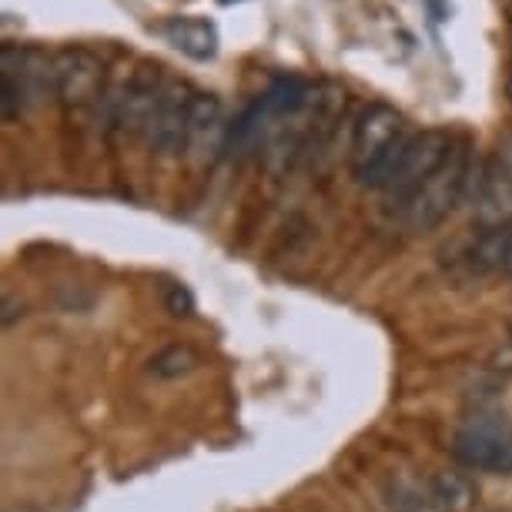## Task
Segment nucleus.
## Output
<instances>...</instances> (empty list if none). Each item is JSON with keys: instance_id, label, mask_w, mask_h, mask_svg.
Segmentation results:
<instances>
[{"instance_id": "1", "label": "nucleus", "mask_w": 512, "mask_h": 512, "mask_svg": "<svg viewBox=\"0 0 512 512\" xmlns=\"http://www.w3.org/2000/svg\"><path fill=\"white\" fill-rule=\"evenodd\" d=\"M469 144L459 141L452 144L449 158L439 164V171L425 185L415 191L409 201H402V221L409 231H429L436 228L442 218H449V211L469 195Z\"/></svg>"}, {"instance_id": "2", "label": "nucleus", "mask_w": 512, "mask_h": 512, "mask_svg": "<svg viewBox=\"0 0 512 512\" xmlns=\"http://www.w3.org/2000/svg\"><path fill=\"white\" fill-rule=\"evenodd\" d=\"M54 84V57L21 44H4L0 51V111L4 121L21 118V111Z\"/></svg>"}, {"instance_id": "3", "label": "nucleus", "mask_w": 512, "mask_h": 512, "mask_svg": "<svg viewBox=\"0 0 512 512\" xmlns=\"http://www.w3.org/2000/svg\"><path fill=\"white\" fill-rule=\"evenodd\" d=\"M452 456L469 469L512 476V425L506 422V415L476 412L462 422V429L452 439Z\"/></svg>"}, {"instance_id": "4", "label": "nucleus", "mask_w": 512, "mask_h": 512, "mask_svg": "<svg viewBox=\"0 0 512 512\" xmlns=\"http://www.w3.org/2000/svg\"><path fill=\"white\" fill-rule=\"evenodd\" d=\"M452 144H456V138H452L449 131H439V128L412 134V138L405 141L399 161H395L392 178H389V185H385V195L395 198L399 205L402 201H409L425 181L436 175L439 164L449 158Z\"/></svg>"}, {"instance_id": "5", "label": "nucleus", "mask_w": 512, "mask_h": 512, "mask_svg": "<svg viewBox=\"0 0 512 512\" xmlns=\"http://www.w3.org/2000/svg\"><path fill=\"white\" fill-rule=\"evenodd\" d=\"M54 94L67 111H84L104 98V64L84 47H64L54 57Z\"/></svg>"}, {"instance_id": "6", "label": "nucleus", "mask_w": 512, "mask_h": 512, "mask_svg": "<svg viewBox=\"0 0 512 512\" xmlns=\"http://www.w3.org/2000/svg\"><path fill=\"white\" fill-rule=\"evenodd\" d=\"M402 138V114L389 108V104H369L359 121H355L352 131V148H349V161L355 178H365L369 171L379 164L385 154L392 151V144Z\"/></svg>"}, {"instance_id": "7", "label": "nucleus", "mask_w": 512, "mask_h": 512, "mask_svg": "<svg viewBox=\"0 0 512 512\" xmlns=\"http://www.w3.org/2000/svg\"><path fill=\"white\" fill-rule=\"evenodd\" d=\"M191 101L195 91L181 81H168L161 91V101L154 108V118L148 124V144L161 158H175L188 151V121H191Z\"/></svg>"}, {"instance_id": "8", "label": "nucleus", "mask_w": 512, "mask_h": 512, "mask_svg": "<svg viewBox=\"0 0 512 512\" xmlns=\"http://www.w3.org/2000/svg\"><path fill=\"white\" fill-rule=\"evenodd\" d=\"M469 198L479 228H512V171L502 161H489L469 178Z\"/></svg>"}, {"instance_id": "9", "label": "nucleus", "mask_w": 512, "mask_h": 512, "mask_svg": "<svg viewBox=\"0 0 512 512\" xmlns=\"http://www.w3.org/2000/svg\"><path fill=\"white\" fill-rule=\"evenodd\" d=\"M228 124L225 108L215 94L195 91L191 101V121H188V151H195L198 158H215L218 151H225Z\"/></svg>"}, {"instance_id": "10", "label": "nucleus", "mask_w": 512, "mask_h": 512, "mask_svg": "<svg viewBox=\"0 0 512 512\" xmlns=\"http://www.w3.org/2000/svg\"><path fill=\"white\" fill-rule=\"evenodd\" d=\"M164 37L168 44L181 51L191 61H215L218 57V27L208 21V17H171L164 24Z\"/></svg>"}, {"instance_id": "11", "label": "nucleus", "mask_w": 512, "mask_h": 512, "mask_svg": "<svg viewBox=\"0 0 512 512\" xmlns=\"http://www.w3.org/2000/svg\"><path fill=\"white\" fill-rule=\"evenodd\" d=\"M268 111L272 121H282V118H295L298 111L312 101V84L298 74H278L272 84L265 88V94H258Z\"/></svg>"}, {"instance_id": "12", "label": "nucleus", "mask_w": 512, "mask_h": 512, "mask_svg": "<svg viewBox=\"0 0 512 512\" xmlns=\"http://www.w3.org/2000/svg\"><path fill=\"white\" fill-rule=\"evenodd\" d=\"M268 124H272V118H268L262 98H255L235 121L228 124L225 154H238V158H245V154L258 151V144H262Z\"/></svg>"}, {"instance_id": "13", "label": "nucleus", "mask_w": 512, "mask_h": 512, "mask_svg": "<svg viewBox=\"0 0 512 512\" xmlns=\"http://www.w3.org/2000/svg\"><path fill=\"white\" fill-rule=\"evenodd\" d=\"M429 486H432V492H436V499L442 502V509L446 512H472L479 502L476 482H472L466 472H456V469L436 472V476L429 479Z\"/></svg>"}, {"instance_id": "14", "label": "nucleus", "mask_w": 512, "mask_h": 512, "mask_svg": "<svg viewBox=\"0 0 512 512\" xmlns=\"http://www.w3.org/2000/svg\"><path fill=\"white\" fill-rule=\"evenodd\" d=\"M392 512H446L429 482L399 479L392 486Z\"/></svg>"}, {"instance_id": "15", "label": "nucleus", "mask_w": 512, "mask_h": 512, "mask_svg": "<svg viewBox=\"0 0 512 512\" xmlns=\"http://www.w3.org/2000/svg\"><path fill=\"white\" fill-rule=\"evenodd\" d=\"M198 365H201V355L195 349H188V345H171V349H164L151 359V372L158 375V379H181V375L195 372Z\"/></svg>"}, {"instance_id": "16", "label": "nucleus", "mask_w": 512, "mask_h": 512, "mask_svg": "<svg viewBox=\"0 0 512 512\" xmlns=\"http://www.w3.org/2000/svg\"><path fill=\"white\" fill-rule=\"evenodd\" d=\"M164 308H168L175 318H188L195 312V298H191L185 285H168L164 288Z\"/></svg>"}, {"instance_id": "17", "label": "nucleus", "mask_w": 512, "mask_h": 512, "mask_svg": "<svg viewBox=\"0 0 512 512\" xmlns=\"http://www.w3.org/2000/svg\"><path fill=\"white\" fill-rule=\"evenodd\" d=\"M425 11H429V17L436 24L449 21V4H446V0H425Z\"/></svg>"}, {"instance_id": "18", "label": "nucleus", "mask_w": 512, "mask_h": 512, "mask_svg": "<svg viewBox=\"0 0 512 512\" xmlns=\"http://www.w3.org/2000/svg\"><path fill=\"white\" fill-rule=\"evenodd\" d=\"M17 315H24V312H17V302H14L11 295H7V298H4V315H0V318H4V325H11Z\"/></svg>"}, {"instance_id": "19", "label": "nucleus", "mask_w": 512, "mask_h": 512, "mask_svg": "<svg viewBox=\"0 0 512 512\" xmlns=\"http://www.w3.org/2000/svg\"><path fill=\"white\" fill-rule=\"evenodd\" d=\"M499 161H502V164H506V168L512 171V138H509V144H506V151H502V154H499Z\"/></svg>"}, {"instance_id": "20", "label": "nucleus", "mask_w": 512, "mask_h": 512, "mask_svg": "<svg viewBox=\"0 0 512 512\" xmlns=\"http://www.w3.org/2000/svg\"><path fill=\"white\" fill-rule=\"evenodd\" d=\"M509 98H512V77H509Z\"/></svg>"}, {"instance_id": "21", "label": "nucleus", "mask_w": 512, "mask_h": 512, "mask_svg": "<svg viewBox=\"0 0 512 512\" xmlns=\"http://www.w3.org/2000/svg\"><path fill=\"white\" fill-rule=\"evenodd\" d=\"M509 335H512V328H509Z\"/></svg>"}]
</instances>
